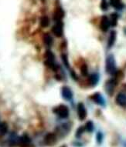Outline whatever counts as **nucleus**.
<instances>
[{"label":"nucleus","mask_w":126,"mask_h":147,"mask_svg":"<svg viewBox=\"0 0 126 147\" xmlns=\"http://www.w3.org/2000/svg\"><path fill=\"white\" fill-rule=\"evenodd\" d=\"M80 72L83 76H87V74H88V69H87V66L86 64H83L81 68H80Z\"/></svg>","instance_id":"obj_24"},{"label":"nucleus","mask_w":126,"mask_h":147,"mask_svg":"<svg viewBox=\"0 0 126 147\" xmlns=\"http://www.w3.org/2000/svg\"><path fill=\"white\" fill-rule=\"evenodd\" d=\"M115 102L121 107H126V94L120 92L115 97Z\"/></svg>","instance_id":"obj_11"},{"label":"nucleus","mask_w":126,"mask_h":147,"mask_svg":"<svg viewBox=\"0 0 126 147\" xmlns=\"http://www.w3.org/2000/svg\"><path fill=\"white\" fill-rule=\"evenodd\" d=\"M91 98L95 103L99 105V106H104V105H105V100H104V97L102 96V95L100 94L99 92H96L95 94H93L91 96Z\"/></svg>","instance_id":"obj_10"},{"label":"nucleus","mask_w":126,"mask_h":147,"mask_svg":"<svg viewBox=\"0 0 126 147\" xmlns=\"http://www.w3.org/2000/svg\"><path fill=\"white\" fill-rule=\"evenodd\" d=\"M61 95L67 101H71L73 99V92L68 86H63L61 89Z\"/></svg>","instance_id":"obj_8"},{"label":"nucleus","mask_w":126,"mask_h":147,"mask_svg":"<svg viewBox=\"0 0 126 147\" xmlns=\"http://www.w3.org/2000/svg\"><path fill=\"white\" fill-rule=\"evenodd\" d=\"M117 83H118V78L114 77L109 80L105 84V90H106L107 93L110 96H112L114 92V88L116 86Z\"/></svg>","instance_id":"obj_5"},{"label":"nucleus","mask_w":126,"mask_h":147,"mask_svg":"<svg viewBox=\"0 0 126 147\" xmlns=\"http://www.w3.org/2000/svg\"><path fill=\"white\" fill-rule=\"evenodd\" d=\"M110 22H111V26L113 27L116 26L117 23H118V20H119V16L117 13H112L110 16Z\"/></svg>","instance_id":"obj_19"},{"label":"nucleus","mask_w":126,"mask_h":147,"mask_svg":"<svg viewBox=\"0 0 126 147\" xmlns=\"http://www.w3.org/2000/svg\"><path fill=\"white\" fill-rule=\"evenodd\" d=\"M53 112L57 116L61 119L67 118L69 116V114H70V111H69L68 107L65 105H63V104L59 105L58 106L55 107L54 109H53Z\"/></svg>","instance_id":"obj_3"},{"label":"nucleus","mask_w":126,"mask_h":147,"mask_svg":"<svg viewBox=\"0 0 126 147\" xmlns=\"http://www.w3.org/2000/svg\"><path fill=\"white\" fill-rule=\"evenodd\" d=\"M42 1H44V0H42Z\"/></svg>","instance_id":"obj_28"},{"label":"nucleus","mask_w":126,"mask_h":147,"mask_svg":"<svg viewBox=\"0 0 126 147\" xmlns=\"http://www.w3.org/2000/svg\"><path fill=\"white\" fill-rule=\"evenodd\" d=\"M110 26H111V22H110L109 18L107 16H103L101 19V22H100V28L101 29V31H108Z\"/></svg>","instance_id":"obj_7"},{"label":"nucleus","mask_w":126,"mask_h":147,"mask_svg":"<svg viewBox=\"0 0 126 147\" xmlns=\"http://www.w3.org/2000/svg\"><path fill=\"white\" fill-rule=\"evenodd\" d=\"M103 134H102L101 132H98L97 133V136H96V140H97V142L98 144H101L102 142H103Z\"/></svg>","instance_id":"obj_26"},{"label":"nucleus","mask_w":126,"mask_h":147,"mask_svg":"<svg viewBox=\"0 0 126 147\" xmlns=\"http://www.w3.org/2000/svg\"><path fill=\"white\" fill-rule=\"evenodd\" d=\"M78 118L81 121L84 120L85 118L87 117V109L82 102H80L78 105Z\"/></svg>","instance_id":"obj_9"},{"label":"nucleus","mask_w":126,"mask_h":147,"mask_svg":"<svg viewBox=\"0 0 126 147\" xmlns=\"http://www.w3.org/2000/svg\"><path fill=\"white\" fill-rule=\"evenodd\" d=\"M99 82V76L97 73H92L89 76V83L91 86L95 87Z\"/></svg>","instance_id":"obj_15"},{"label":"nucleus","mask_w":126,"mask_h":147,"mask_svg":"<svg viewBox=\"0 0 126 147\" xmlns=\"http://www.w3.org/2000/svg\"><path fill=\"white\" fill-rule=\"evenodd\" d=\"M84 130H85L84 126H81V127H80L79 129H78V130H77V132H76V136H77V137H80L81 135L83 134V133L84 132Z\"/></svg>","instance_id":"obj_25"},{"label":"nucleus","mask_w":126,"mask_h":147,"mask_svg":"<svg viewBox=\"0 0 126 147\" xmlns=\"http://www.w3.org/2000/svg\"><path fill=\"white\" fill-rule=\"evenodd\" d=\"M49 25H50V20H49L48 16H42L40 19V26L43 28H46L49 26Z\"/></svg>","instance_id":"obj_20"},{"label":"nucleus","mask_w":126,"mask_h":147,"mask_svg":"<svg viewBox=\"0 0 126 147\" xmlns=\"http://www.w3.org/2000/svg\"><path fill=\"white\" fill-rule=\"evenodd\" d=\"M117 37V32L114 30H112L108 36V48L111 49L113 47V46L115 43Z\"/></svg>","instance_id":"obj_14"},{"label":"nucleus","mask_w":126,"mask_h":147,"mask_svg":"<svg viewBox=\"0 0 126 147\" xmlns=\"http://www.w3.org/2000/svg\"><path fill=\"white\" fill-rule=\"evenodd\" d=\"M110 5L117 10H121L123 9L124 5L121 3V0H109Z\"/></svg>","instance_id":"obj_17"},{"label":"nucleus","mask_w":126,"mask_h":147,"mask_svg":"<svg viewBox=\"0 0 126 147\" xmlns=\"http://www.w3.org/2000/svg\"><path fill=\"white\" fill-rule=\"evenodd\" d=\"M52 32L56 37H61L63 35V22L62 21L56 22L52 27Z\"/></svg>","instance_id":"obj_4"},{"label":"nucleus","mask_w":126,"mask_h":147,"mask_svg":"<svg viewBox=\"0 0 126 147\" xmlns=\"http://www.w3.org/2000/svg\"><path fill=\"white\" fill-rule=\"evenodd\" d=\"M8 125L6 123H0V137H3L7 133Z\"/></svg>","instance_id":"obj_18"},{"label":"nucleus","mask_w":126,"mask_h":147,"mask_svg":"<svg viewBox=\"0 0 126 147\" xmlns=\"http://www.w3.org/2000/svg\"><path fill=\"white\" fill-rule=\"evenodd\" d=\"M19 145L20 147H29L31 145V140L27 135H23L20 137Z\"/></svg>","instance_id":"obj_13"},{"label":"nucleus","mask_w":126,"mask_h":147,"mask_svg":"<svg viewBox=\"0 0 126 147\" xmlns=\"http://www.w3.org/2000/svg\"><path fill=\"white\" fill-rule=\"evenodd\" d=\"M45 64L46 66H48L50 69H51L53 71L57 70V65L55 60V56L50 50H47L45 53Z\"/></svg>","instance_id":"obj_2"},{"label":"nucleus","mask_w":126,"mask_h":147,"mask_svg":"<svg viewBox=\"0 0 126 147\" xmlns=\"http://www.w3.org/2000/svg\"><path fill=\"white\" fill-rule=\"evenodd\" d=\"M44 42L45 44V46L47 47V48H50L51 46H53V40L52 36L48 33L44 34Z\"/></svg>","instance_id":"obj_16"},{"label":"nucleus","mask_w":126,"mask_h":147,"mask_svg":"<svg viewBox=\"0 0 126 147\" xmlns=\"http://www.w3.org/2000/svg\"><path fill=\"white\" fill-rule=\"evenodd\" d=\"M61 59H62V61H63V63L64 66H65L67 69H70V63H69V59H68V57L67 56V54L65 53H63L61 55Z\"/></svg>","instance_id":"obj_21"},{"label":"nucleus","mask_w":126,"mask_h":147,"mask_svg":"<svg viewBox=\"0 0 126 147\" xmlns=\"http://www.w3.org/2000/svg\"><path fill=\"white\" fill-rule=\"evenodd\" d=\"M44 142L47 146H53L57 142V136L53 133H48L44 138Z\"/></svg>","instance_id":"obj_12"},{"label":"nucleus","mask_w":126,"mask_h":147,"mask_svg":"<svg viewBox=\"0 0 126 147\" xmlns=\"http://www.w3.org/2000/svg\"><path fill=\"white\" fill-rule=\"evenodd\" d=\"M100 8L103 12H106L109 8V3H108L107 0H101V2L100 3Z\"/></svg>","instance_id":"obj_22"},{"label":"nucleus","mask_w":126,"mask_h":147,"mask_svg":"<svg viewBox=\"0 0 126 147\" xmlns=\"http://www.w3.org/2000/svg\"><path fill=\"white\" fill-rule=\"evenodd\" d=\"M84 127L85 129H86L87 132H93V130H94V124H93L92 122H91V121H88V122H87Z\"/></svg>","instance_id":"obj_23"},{"label":"nucleus","mask_w":126,"mask_h":147,"mask_svg":"<svg viewBox=\"0 0 126 147\" xmlns=\"http://www.w3.org/2000/svg\"><path fill=\"white\" fill-rule=\"evenodd\" d=\"M64 16H65L64 10L63 9V8L59 5L54 10L53 15V20L55 21V22H60V21H62Z\"/></svg>","instance_id":"obj_6"},{"label":"nucleus","mask_w":126,"mask_h":147,"mask_svg":"<svg viewBox=\"0 0 126 147\" xmlns=\"http://www.w3.org/2000/svg\"><path fill=\"white\" fill-rule=\"evenodd\" d=\"M105 70L106 72L109 75H114L116 70V63L113 55H108L106 58L105 62Z\"/></svg>","instance_id":"obj_1"},{"label":"nucleus","mask_w":126,"mask_h":147,"mask_svg":"<svg viewBox=\"0 0 126 147\" xmlns=\"http://www.w3.org/2000/svg\"><path fill=\"white\" fill-rule=\"evenodd\" d=\"M124 146H125V147H126V142H125V143H124Z\"/></svg>","instance_id":"obj_27"}]
</instances>
